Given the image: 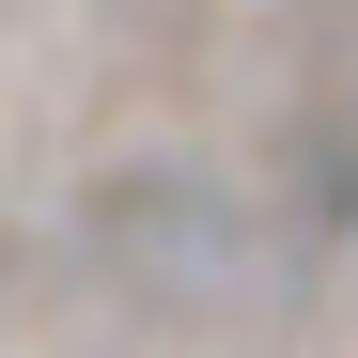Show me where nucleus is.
Segmentation results:
<instances>
[{
    "instance_id": "1",
    "label": "nucleus",
    "mask_w": 358,
    "mask_h": 358,
    "mask_svg": "<svg viewBox=\"0 0 358 358\" xmlns=\"http://www.w3.org/2000/svg\"><path fill=\"white\" fill-rule=\"evenodd\" d=\"M312 218L358 234V109H343V125H312Z\"/></svg>"
}]
</instances>
